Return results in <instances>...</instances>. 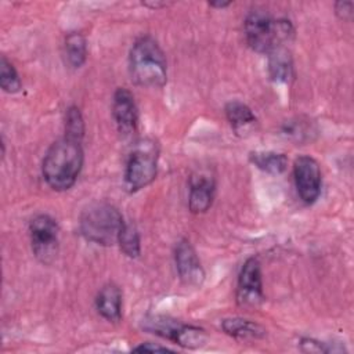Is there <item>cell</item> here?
<instances>
[{
  "instance_id": "obj_15",
  "label": "cell",
  "mask_w": 354,
  "mask_h": 354,
  "mask_svg": "<svg viewBox=\"0 0 354 354\" xmlns=\"http://www.w3.org/2000/svg\"><path fill=\"white\" fill-rule=\"evenodd\" d=\"M221 329L228 336L239 340H259L267 335V330L263 325L241 317L224 318L221 321Z\"/></svg>"
},
{
  "instance_id": "obj_10",
  "label": "cell",
  "mask_w": 354,
  "mask_h": 354,
  "mask_svg": "<svg viewBox=\"0 0 354 354\" xmlns=\"http://www.w3.org/2000/svg\"><path fill=\"white\" fill-rule=\"evenodd\" d=\"M173 256L180 281L185 286L199 288L205 281V270L192 243L187 238H181L174 246Z\"/></svg>"
},
{
  "instance_id": "obj_7",
  "label": "cell",
  "mask_w": 354,
  "mask_h": 354,
  "mask_svg": "<svg viewBox=\"0 0 354 354\" xmlns=\"http://www.w3.org/2000/svg\"><path fill=\"white\" fill-rule=\"evenodd\" d=\"M29 239L35 257L43 264H51L59 249V227L50 214H36L29 221Z\"/></svg>"
},
{
  "instance_id": "obj_18",
  "label": "cell",
  "mask_w": 354,
  "mask_h": 354,
  "mask_svg": "<svg viewBox=\"0 0 354 354\" xmlns=\"http://www.w3.org/2000/svg\"><path fill=\"white\" fill-rule=\"evenodd\" d=\"M65 62L72 69H79L87 59V40L80 32H69L64 39Z\"/></svg>"
},
{
  "instance_id": "obj_23",
  "label": "cell",
  "mask_w": 354,
  "mask_h": 354,
  "mask_svg": "<svg viewBox=\"0 0 354 354\" xmlns=\"http://www.w3.org/2000/svg\"><path fill=\"white\" fill-rule=\"evenodd\" d=\"M299 344H300L301 351H306V353H330V351L332 353H339V351H343L339 347H333L329 343L319 342V340H315L313 337H301Z\"/></svg>"
},
{
  "instance_id": "obj_22",
  "label": "cell",
  "mask_w": 354,
  "mask_h": 354,
  "mask_svg": "<svg viewBox=\"0 0 354 354\" xmlns=\"http://www.w3.org/2000/svg\"><path fill=\"white\" fill-rule=\"evenodd\" d=\"M0 87L8 94H15L22 88V80L6 55H1L0 59Z\"/></svg>"
},
{
  "instance_id": "obj_13",
  "label": "cell",
  "mask_w": 354,
  "mask_h": 354,
  "mask_svg": "<svg viewBox=\"0 0 354 354\" xmlns=\"http://www.w3.org/2000/svg\"><path fill=\"white\" fill-rule=\"evenodd\" d=\"M97 313L109 322H119L122 318V290L113 283H105L95 296Z\"/></svg>"
},
{
  "instance_id": "obj_21",
  "label": "cell",
  "mask_w": 354,
  "mask_h": 354,
  "mask_svg": "<svg viewBox=\"0 0 354 354\" xmlns=\"http://www.w3.org/2000/svg\"><path fill=\"white\" fill-rule=\"evenodd\" d=\"M84 119L80 109L76 105H71L65 112V122H64V137L82 141L84 137Z\"/></svg>"
},
{
  "instance_id": "obj_2",
  "label": "cell",
  "mask_w": 354,
  "mask_h": 354,
  "mask_svg": "<svg viewBox=\"0 0 354 354\" xmlns=\"http://www.w3.org/2000/svg\"><path fill=\"white\" fill-rule=\"evenodd\" d=\"M129 73L141 87L160 88L167 82V62L159 43L149 35L134 40L129 51Z\"/></svg>"
},
{
  "instance_id": "obj_27",
  "label": "cell",
  "mask_w": 354,
  "mask_h": 354,
  "mask_svg": "<svg viewBox=\"0 0 354 354\" xmlns=\"http://www.w3.org/2000/svg\"><path fill=\"white\" fill-rule=\"evenodd\" d=\"M142 6H145V7H151V8H160V7H165V6H167V3H159V1H145V3H142Z\"/></svg>"
},
{
  "instance_id": "obj_5",
  "label": "cell",
  "mask_w": 354,
  "mask_h": 354,
  "mask_svg": "<svg viewBox=\"0 0 354 354\" xmlns=\"http://www.w3.org/2000/svg\"><path fill=\"white\" fill-rule=\"evenodd\" d=\"M159 147L152 138L136 141L124 165V187L129 192H137L148 187L158 173Z\"/></svg>"
},
{
  "instance_id": "obj_25",
  "label": "cell",
  "mask_w": 354,
  "mask_h": 354,
  "mask_svg": "<svg viewBox=\"0 0 354 354\" xmlns=\"http://www.w3.org/2000/svg\"><path fill=\"white\" fill-rule=\"evenodd\" d=\"M134 353H173V350H170L166 346H160L159 343H151V342H145V343H140L138 346L133 347Z\"/></svg>"
},
{
  "instance_id": "obj_11",
  "label": "cell",
  "mask_w": 354,
  "mask_h": 354,
  "mask_svg": "<svg viewBox=\"0 0 354 354\" xmlns=\"http://www.w3.org/2000/svg\"><path fill=\"white\" fill-rule=\"evenodd\" d=\"M112 118L118 131L129 137L138 126V108L133 93L126 87H118L112 97Z\"/></svg>"
},
{
  "instance_id": "obj_12",
  "label": "cell",
  "mask_w": 354,
  "mask_h": 354,
  "mask_svg": "<svg viewBox=\"0 0 354 354\" xmlns=\"http://www.w3.org/2000/svg\"><path fill=\"white\" fill-rule=\"evenodd\" d=\"M216 180L207 171H195L188 183V209L194 214L206 213L214 201Z\"/></svg>"
},
{
  "instance_id": "obj_8",
  "label": "cell",
  "mask_w": 354,
  "mask_h": 354,
  "mask_svg": "<svg viewBox=\"0 0 354 354\" xmlns=\"http://www.w3.org/2000/svg\"><path fill=\"white\" fill-rule=\"evenodd\" d=\"M235 297L238 306L246 308H256L264 301L261 266L256 257H249L242 264L238 274Z\"/></svg>"
},
{
  "instance_id": "obj_20",
  "label": "cell",
  "mask_w": 354,
  "mask_h": 354,
  "mask_svg": "<svg viewBox=\"0 0 354 354\" xmlns=\"http://www.w3.org/2000/svg\"><path fill=\"white\" fill-rule=\"evenodd\" d=\"M281 131L288 138L301 142L306 140H311V136L315 133V129L308 119L292 118V119L283 122Z\"/></svg>"
},
{
  "instance_id": "obj_26",
  "label": "cell",
  "mask_w": 354,
  "mask_h": 354,
  "mask_svg": "<svg viewBox=\"0 0 354 354\" xmlns=\"http://www.w3.org/2000/svg\"><path fill=\"white\" fill-rule=\"evenodd\" d=\"M232 3L231 1H209V6L213 8H225L230 7Z\"/></svg>"
},
{
  "instance_id": "obj_24",
  "label": "cell",
  "mask_w": 354,
  "mask_h": 354,
  "mask_svg": "<svg viewBox=\"0 0 354 354\" xmlns=\"http://www.w3.org/2000/svg\"><path fill=\"white\" fill-rule=\"evenodd\" d=\"M354 12V3L350 0H340L335 3V14L342 21H351Z\"/></svg>"
},
{
  "instance_id": "obj_19",
  "label": "cell",
  "mask_w": 354,
  "mask_h": 354,
  "mask_svg": "<svg viewBox=\"0 0 354 354\" xmlns=\"http://www.w3.org/2000/svg\"><path fill=\"white\" fill-rule=\"evenodd\" d=\"M120 250L130 259H137L141 254V239L137 227L133 223L124 221L118 238Z\"/></svg>"
},
{
  "instance_id": "obj_6",
  "label": "cell",
  "mask_w": 354,
  "mask_h": 354,
  "mask_svg": "<svg viewBox=\"0 0 354 354\" xmlns=\"http://www.w3.org/2000/svg\"><path fill=\"white\" fill-rule=\"evenodd\" d=\"M141 328L148 333L170 340L185 348H199L207 340V333L203 328L192 324H184L176 318L162 314L147 315L141 321Z\"/></svg>"
},
{
  "instance_id": "obj_1",
  "label": "cell",
  "mask_w": 354,
  "mask_h": 354,
  "mask_svg": "<svg viewBox=\"0 0 354 354\" xmlns=\"http://www.w3.org/2000/svg\"><path fill=\"white\" fill-rule=\"evenodd\" d=\"M83 160L82 141L66 137L54 141L41 162V174L46 184L54 191L72 188L82 171Z\"/></svg>"
},
{
  "instance_id": "obj_16",
  "label": "cell",
  "mask_w": 354,
  "mask_h": 354,
  "mask_svg": "<svg viewBox=\"0 0 354 354\" xmlns=\"http://www.w3.org/2000/svg\"><path fill=\"white\" fill-rule=\"evenodd\" d=\"M267 55V69L271 80L275 83H289L295 76V68L292 55L286 47H278Z\"/></svg>"
},
{
  "instance_id": "obj_9",
  "label": "cell",
  "mask_w": 354,
  "mask_h": 354,
  "mask_svg": "<svg viewBox=\"0 0 354 354\" xmlns=\"http://www.w3.org/2000/svg\"><path fill=\"white\" fill-rule=\"evenodd\" d=\"M293 178L299 198L313 205L321 195L322 173L319 163L310 155H300L293 163Z\"/></svg>"
},
{
  "instance_id": "obj_3",
  "label": "cell",
  "mask_w": 354,
  "mask_h": 354,
  "mask_svg": "<svg viewBox=\"0 0 354 354\" xmlns=\"http://www.w3.org/2000/svg\"><path fill=\"white\" fill-rule=\"evenodd\" d=\"M243 35L253 51L268 54L289 43L295 28L289 19L274 18L264 10H252L243 21Z\"/></svg>"
},
{
  "instance_id": "obj_14",
  "label": "cell",
  "mask_w": 354,
  "mask_h": 354,
  "mask_svg": "<svg viewBox=\"0 0 354 354\" xmlns=\"http://www.w3.org/2000/svg\"><path fill=\"white\" fill-rule=\"evenodd\" d=\"M225 118L236 136H243L254 127L257 118L252 108L239 100H231L224 106Z\"/></svg>"
},
{
  "instance_id": "obj_4",
  "label": "cell",
  "mask_w": 354,
  "mask_h": 354,
  "mask_svg": "<svg viewBox=\"0 0 354 354\" xmlns=\"http://www.w3.org/2000/svg\"><path fill=\"white\" fill-rule=\"evenodd\" d=\"M123 224L124 220L119 209L108 202H93L79 216L80 235L86 241L101 246L118 243Z\"/></svg>"
},
{
  "instance_id": "obj_17",
  "label": "cell",
  "mask_w": 354,
  "mask_h": 354,
  "mask_svg": "<svg viewBox=\"0 0 354 354\" xmlns=\"http://www.w3.org/2000/svg\"><path fill=\"white\" fill-rule=\"evenodd\" d=\"M249 160L261 171L274 176L282 174L288 169V156L283 152L252 151L249 152Z\"/></svg>"
}]
</instances>
